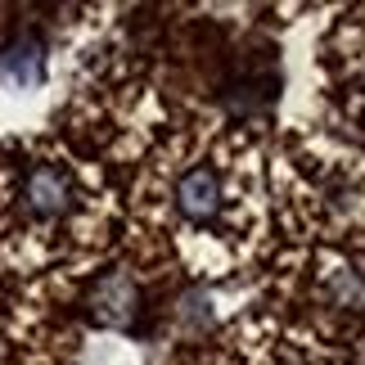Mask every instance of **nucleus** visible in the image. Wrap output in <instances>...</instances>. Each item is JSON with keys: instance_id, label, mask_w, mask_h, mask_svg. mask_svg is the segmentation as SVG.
Listing matches in <instances>:
<instances>
[{"instance_id": "f257e3e1", "label": "nucleus", "mask_w": 365, "mask_h": 365, "mask_svg": "<svg viewBox=\"0 0 365 365\" xmlns=\"http://www.w3.org/2000/svg\"><path fill=\"white\" fill-rule=\"evenodd\" d=\"M77 203V190H73V176L68 167L59 163H32L19 180V207L27 221L36 226H50V221H63Z\"/></svg>"}, {"instance_id": "f03ea898", "label": "nucleus", "mask_w": 365, "mask_h": 365, "mask_svg": "<svg viewBox=\"0 0 365 365\" xmlns=\"http://www.w3.org/2000/svg\"><path fill=\"white\" fill-rule=\"evenodd\" d=\"M86 312L95 325H108V329H131L135 316H140V284L126 271H108L91 284L86 293Z\"/></svg>"}, {"instance_id": "7ed1b4c3", "label": "nucleus", "mask_w": 365, "mask_h": 365, "mask_svg": "<svg viewBox=\"0 0 365 365\" xmlns=\"http://www.w3.org/2000/svg\"><path fill=\"white\" fill-rule=\"evenodd\" d=\"M221 203H226V194H221V172L217 167H190V172H180L176 180V212L194 221V226H212L221 217Z\"/></svg>"}, {"instance_id": "20e7f679", "label": "nucleus", "mask_w": 365, "mask_h": 365, "mask_svg": "<svg viewBox=\"0 0 365 365\" xmlns=\"http://www.w3.org/2000/svg\"><path fill=\"white\" fill-rule=\"evenodd\" d=\"M0 77L14 86H41L46 81V36L41 32H14L0 46Z\"/></svg>"}, {"instance_id": "39448f33", "label": "nucleus", "mask_w": 365, "mask_h": 365, "mask_svg": "<svg viewBox=\"0 0 365 365\" xmlns=\"http://www.w3.org/2000/svg\"><path fill=\"white\" fill-rule=\"evenodd\" d=\"M275 86H279V73L271 63L248 68V73H240V81L226 91V108L235 118H262L266 108H271V100H275Z\"/></svg>"}, {"instance_id": "423d86ee", "label": "nucleus", "mask_w": 365, "mask_h": 365, "mask_svg": "<svg viewBox=\"0 0 365 365\" xmlns=\"http://www.w3.org/2000/svg\"><path fill=\"white\" fill-rule=\"evenodd\" d=\"M325 289H329V298L339 307H365V279L356 271H334Z\"/></svg>"}]
</instances>
